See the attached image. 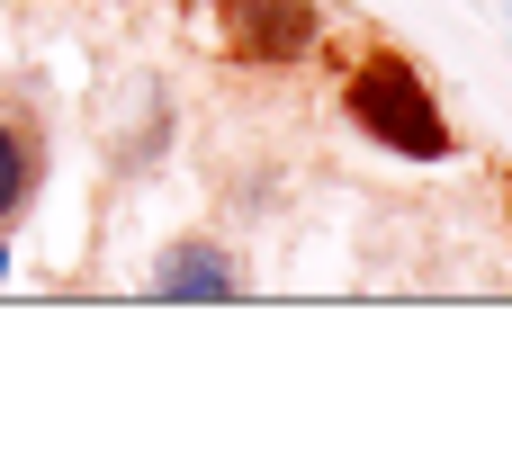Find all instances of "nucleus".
Here are the masks:
<instances>
[{
	"label": "nucleus",
	"instance_id": "obj_3",
	"mask_svg": "<svg viewBox=\"0 0 512 449\" xmlns=\"http://www.w3.org/2000/svg\"><path fill=\"white\" fill-rule=\"evenodd\" d=\"M144 297H162V306H189V297H243V261L216 243V234H180L153 270H144Z\"/></svg>",
	"mask_w": 512,
	"mask_h": 449
},
{
	"label": "nucleus",
	"instance_id": "obj_4",
	"mask_svg": "<svg viewBox=\"0 0 512 449\" xmlns=\"http://www.w3.org/2000/svg\"><path fill=\"white\" fill-rule=\"evenodd\" d=\"M45 189V117L27 108V90L0 81V225H18Z\"/></svg>",
	"mask_w": 512,
	"mask_h": 449
},
{
	"label": "nucleus",
	"instance_id": "obj_6",
	"mask_svg": "<svg viewBox=\"0 0 512 449\" xmlns=\"http://www.w3.org/2000/svg\"><path fill=\"white\" fill-rule=\"evenodd\" d=\"M0 279H9V243H0Z\"/></svg>",
	"mask_w": 512,
	"mask_h": 449
},
{
	"label": "nucleus",
	"instance_id": "obj_5",
	"mask_svg": "<svg viewBox=\"0 0 512 449\" xmlns=\"http://www.w3.org/2000/svg\"><path fill=\"white\" fill-rule=\"evenodd\" d=\"M504 225H512V171H504Z\"/></svg>",
	"mask_w": 512,
	"mask_h": 449
},
{
	"label": "nucleus",
	"instance_id": "obj_1",
	"mask_svg": "<svg viewBox=\"0 0 512 449\" xmlns=\"http://www.w3.org/2000/svg\"><path fill=\"white\" fill-rule=\"evenodd\" d=\"M342 117H351L369 144L405 153V162H450V153H459L450 108L432 99L423 63H414V54H396V45H369V54L351 63V81H342Z\"/></svg>",
	"mask_w": 512,
	"mask_h": 449
},
{
	"label": "nucleus",
	"instance_id": "obj_2",
	"mask_svg": "<svg viewBox=\"0 0 512 449\" xmlns=\"http://www.w3.org/2000/svg\"><path fill=\"white\" fill-rule=\"evenodd\" d=\"M216 36L234 63H297L324 36V18L315 0H216Z\"/></svg>",
	"mask_w": 512,
	"mask_h": 449
}]
</instances>
